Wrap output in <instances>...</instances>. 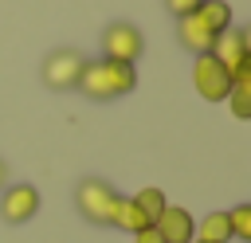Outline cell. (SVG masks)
I'll list each match as a JSON object with an SVG mask.
<instances>
[{
  "label": "cell",
  "instance_id": "1",
  "mask_svg": "<svg viewBox=\"0 0 251 243\" xmlns=\"http://www.w3.org/2000/svg\"><path fill=\"white\" fill-rule=\"evenodd\" d=\"M137 86V67L133 63H114V59H86L82 74H78V86L90 102H114L122 94H129Z\"/></svg>",
  "mask_w": 251,
  "mask_h": 243
},
{
  "label": "cell",
  "instance_id": "2",
  "mask_svg": "<svg viewBox=\"0 0 251 243\" xmlns=\"http://www.w3.org/2000/svg\"><path fill=\"white\" fill-rule=\"evenodd\" d=\"M118 200H122V192H118L110 180H102V176H82L78 188H75V208H78V216H82L86 223H94V227H110Z\"/></svg>",
  "mask_w": 251,
  "mask_h": 243
},
{
  "label": "cell",
  "instance_id": "3",
  "mask_svg": "<svg viewBox=\"0 0 251 243\" xmlns=\"http://www.w3.org/2000/svg\"><path fill=\"white\" fill-rule=\"evenodd\" d=\"M82 67H86V55H82V51H75V47H55V51L43 59L39 74H43L47 90H75Z\"/></svg>",
  "mask_w": 251,
  "mask_h": 243
},
{
  "label": "cell",
  "instance_id": "4",
  "mask_svg": "<svg viewBox=\"0 0 251 243\" xmlns=\"http://www.w3.org/2000/svg\"><path fill=\"white\" fill-rule=\"evenodd\" d=\"M192 86H196V94H200L204 102H224L227 90H231V74H227V67L208 51V55H196V63H192Z\"/></svg>",
  "mask_w": 251,
  "mask_h": 243
},
{
  "label": "cell",
  "instance_id": "5",
  "mask_svg": "<svg viewBox=\"0 0 251 243\" xmlns=\"http://www.w3.org/2000/svg\"><path fill=\"white\" fill-rule=\"evenodd\" d=\"M145 51V39L133 24L126 20H114L106 31H102V59H114V63H137Z\"/></svg>",
  "mask_w": 251,
  "mask_h": 243
},
{
  "label": "cell",
  "instance_id": "6",
  "mask_svg": "<svg viewBox=\"0 0 251 243\" xmlns=\"http://www.w3.org/2000/svg\"><path fill=\"white\" fill-rule=\"evenodd\" d=\"M39 212V188L35 184H4L0 192V219L4 223H27Z\"/></svg>",
  "mask_w": 251,
  "mask_h": 243
},
{
  "label": "cell",
  "instance_id": "7",
  "mask_svg": "<svg viewBox=\"0 0 251 243\" xmlns=\"http://www.w3.org/2000/svg\"><path fill=\"white\" fill-rule=\"evenodd\" d=\"M212 55L227 67V74H231V71H239V67H247V63H251V31L231 24L227 31H220V35H216Z\"/></svg>",
  "mask_w": 251,
  "mask_h": 243
},
{
  "label": "cell",
  "instance_id": "8",
  "mask_svg": "<svg viewBox=\"0 0 251 243\" xmlns=\"http://www.w3.org/2000/svg\"><path fill=\"white\" fill-rule=\"evenodd\" d=\"M153 227L161 231L165 243H192V239H196V219H192V212L180 208V204H165V212L153 219Z\"/></svg>",
  "mask_w": 251,
  "mask_h": 243
},
{
  "label": "cell",
  "instance_id": "9",
  "mask_svg": "<svg viewBox=\"0 0 251 243\" xmlns=\"http://www.w3.org/2000/svg\"><path fill=\"white\" fill-rule=\"evenodd\" d=\"M176 39H180V47L192 51V55H208L212 43H216V35H212L196 16H180V20H176Z\"/></svg>",
  "mask_w": 251,
  "mask_h": 243
},
{
  "label": "cell",
  "instance_id": "10",
  "mask_svg": "<svg viewBox=\"0 0 251 243\" xmlns=\"http://www.w3.org/2000/svg\"><path fill=\"white\" fill-rule=\"evenodd\" d=\"M192 16H196L212 35H220V31H227V27H231V4H227V0H204Z\"/></svg>",
  "mask_w": 251,
  "mask_h": 243
},
{
  "label": "cell",
  "instance_id": "11",
  "mask_svg": "<svg viewBox=\"0 0 251 243\" xmlns=\"http://www.w3.org/2000/svg\"><path fill=\"white\" fill-rule=\"evenodd\" d=\"M196 243H231L227 212H208L204 219H196Z\"/></svg>",
  "mask_w": 251,
  "mask_h": 243
},
{
  "label": "cell",
  "instance_id": "12",
  "mask_svg": "<svg viewBox=\"0 0 251 243\" xmlns=\"http://www.w3.org/2000/svg\"><path fill=\"white\" fill-rule=\"evenodd\" d=\"M110 227H118V231H129V235H137L141 227H149V219L141 216V208L133 204V200H118V208H114V219H110Z\"/></svg>",
  "mask_w": 251,
  "mask_h": 243
},
{
  "label": "cell",
  "instance_id": "13",
  "mask_svg": "<svg viewBox=\"0 0 251 243\" xmlns=\"http://www.w3.org/2000/svg\"><path fill=\"white\" fill-rule=\"evenodd\" d=\"M137 208H141V216L153 223L161 212H165V204H169V196H165V188H157V184H145V188H137V196H129Z\"/></svg>",
  "mask_w": 251,
  "mask_h": 243
},
{
  "label": "cell",
  "instance_id": "14",
  "mask_svg": "<svg viewBox=\"0 0 251 243\" xmlns=\"http://www.w3.org/2000/svg\"><path fill=\"white\" fill-rule=\"evenodd\" d=\"M224 102L231 106V114H235L239 122H247V118H251V82H231V90H227Z\"/></svg>",
  "mask_w": 251,
  "mask_h": 243
},
{
  "label": "cell",
  "instance_id": "15",
  "mask_svg": "<svg viewBox=\"0 0 251 243\" xmlns=\"http://www.w3.org/2000/svg\"><path fill=\"white\" fill-rule=\"evenodd\" d=\"M227 227H231V239L251 243V204H235V208H227Z\"/></svg>",
  "mask_w": 251,
  "mask_h": 243
},
{
  "label": "cell",
  "instance_id": "16",
  "mask_svg": "<svg viewBox=\"0 0 251 243\" xmlns=\"http://www.w3.org/2000/svg\"><path fill=\"white\" fill-rule=\"evenodd\" d=\"M200 4H204V0H165V8H169L176 20H180V16H192Z\"/></svg>",
  "mask_w": 251,
  "mask_h": 243
},
{
  "label": "cell",
  "instance_id": "17",
  "mask_svg": "<svg viewBox=\"0 0 251 243\" xmlns=\"http://www.w3.org/2000/svg\"><path fill=\"white\" fill-rule=\"evenodd\" d=\"M133 243H165V239H161V231L149 223V227H141V231L133 235Z\"/></svg>",
  "mask_w": 251,
  "mask_h": 243
},
{
  "label": "cell",
  "instance_id": "18",
  "mask_svg": "<svg viewBox=\"0 0 251 243\" xmlns=\"http://www.w3.org/2000/svg\"><path fill=\"white\" fill-rule=\"evenodd\" d=\"M4 184H8V161L0 157V188H4Z\"/></svg>",
  "mask_w": 251,
  "mask_h": 243
},
{
  "label": "cell",
  "instance_id": "19",
  "mask_svg": "<svg viewBox=\"0 0 251 243\" xmlns=\"http://www.w3.org/2000/svg\"><path fill=\"white\" fill-rule=\"evenodd\" d=\"M192 243H196V239H192Z\"/></svg>",
  "mask_w": 251,
  "mask_h": 243
}]
</instances>
